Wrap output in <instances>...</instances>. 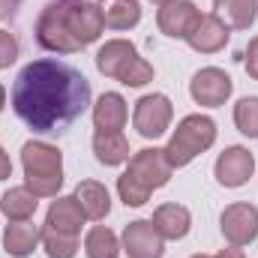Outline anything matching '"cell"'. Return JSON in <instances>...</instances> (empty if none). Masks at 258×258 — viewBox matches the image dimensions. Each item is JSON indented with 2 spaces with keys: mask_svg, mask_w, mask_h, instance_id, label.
Segmentation results:
<instances>
[{
  "mask_svg": "<svg viewBox=\"0 0 258 258\" xmlns=\"http://www.w3.org/2000/svg\"><path fill=\"white\" fill-rule=\"evenodd\" d=\"M12 111L36 135H60L90 105V81L57 57L27 63L12 84Z\"/></svg>",
  "mask_w": 258,
  "mask_h": 258,
  "instance_id": "1",
  "label": "cell"
},
{
  "mask_svg": "<svg viewBox=\"0 0 258 258\" xmlns=\"http://www.w3.org/2000/svg\"><path fill=\"white\" fill-rule=\"evenodd\" d=\"M105 30V12L93 0H54L36 18V42L54 54H75Z\"/></svg>",
  "mask_w": 258,
  "mask_h": 258,
  "instance_id": "2",
  "label": "cell"
},
{
  "mask_svg": "<svg viewBox=\"0 0 258 258\" xmlns=\"http://www.w3.org/2000/svg\"><path fill=\"white\" fill-rule=\"evenodd\" d=\"M171 165L165 159V150L159 147H144L138 153L129 156V168L117 177V195L126 207H141L147 204V198L153 189L165 186L171 180Z\"/></svg>",
  "mask_w": 258,
  "mask_h": 258,
  "instance_id": "3",
  "label": "cell"
},
{
  "mask_svg": "<svg viewBox=\"0 0 258 258\" xmlns=\"http://www.w3.org/2000/svg\"><path fill=\"white\" fill-rule=\"evenodd\" d=\"M24 186L36 198H51L63 186V156L48 141H27L21 147Z\"/></svg>",
  "mask_w": 258,
  "mask_h": 258,
  "instance_id": "4",
  "label": "cell"
},
{
  "mask_svg": "<svg viewBox=\"0 0 258 258\" xmlns=\"http://www.w3.org/2000/svg\"><path fill=\"white\" fill-rule=\"evenodd\" d=\"M96 69L126 87H144L147 81H153V66L138 54L129 39H108L96 51Z\"/></svg>",
  "mask_w": 258,
  "mask_h": 258,
  "instance_id": "5",
  "label": "cell"
},
{
  "mask_svg": "<svg viewBox=\"0 0 258 258\" xmlns=\"http://www.w3.org/2000/svg\"><path fill=\"white\" fill-rule=\"evenodd\" d=\"M213 141H216V123L204 114H186L165 144V159L171 168H183L207 147H213Z\"/></svg>",
  "mask_w": 258,
  "mask_h": 258,
  "instance_id": "6",
  "label": "cell"
},
{
  "mask_svg": "<svg viewBox=\"0 0 258 258\" xmlns=\"http://www.w3.org/2000/svg\"><path fill=\"white\" fill-rule=\"evenodd\" d=\"M171 117H174L171 99L162 96V93H147V96H141L135 102L132 123H135L141 138H159L165 129L171 126Z\"/></svg>",
  "mask_w": 258,
  "mask_h": 258,
  "instance_id": "7",
  "label": "cell"
},
{
  "mask_svg": "<svg viewBox=\"0 0 258 258\" xmlns=\"http://www.w3.org/2000/svg\"><path fill=\"white\" fill-rule=\"evenodd\" d=\"M219 228L231 246H249L258 237V207L249 201H234L222 210Z\"/></svg>",
  "mask_w": 258,
  "mask_h": 258,
  "instance_id": "8",
  "label": "cell"
},
{
  "mask_svg": "<svg viewBox=\"0 0 258 258\" xmlns=\"http://www.w3.org/2000/svg\"><path fill=\"white\" fill-rule=\"evenodd\" d=\"M231 90H234L231 75H228L225 69H216V66L198 69L192 75V81H189L192 99L198 105H204V108H219V105H225V99L231 96Z\"/></svg>",
  "mask_w": 258,
  "mask_h": 258,
  "instance_id": "9",
  "label": "cell"
},
{
  "mask_svg": "<svg viewBox=\"0 0 258 258\" xmlns=\"http://www.w3.org/2000/svg\"><path fill=\"white\" fill-rule=\"evenodd\" d=\"M252 171H255V156H252L246 147H240V144L225 147V150L219 153L216 165H213L216 180H219L222 186H228V189L243 186V183L252 177Z\"/></svg>",
  "mask_w": 258,
  "mask_h": 258,
  "instance_id": "10",
  "label": "cell"
},
{
  "mask_svg": "<svg viewBox=\"0 0 258 258\" xmlns=\"http://www.w3.org/2000/svg\"><path fill=\"white\" fill-rule=\"evenodd\" d=\"M123 252L129 258H162L165 240L150 219H135L123 228Z\"/></svg>",
  "mask_w": 258,
  "mask_h": 258,
  "instance_id": "11",
  "label": "cell"
},
{
  "mask_svg": "<svg viewBox=\"0 0 258 258\" xmlns=\"http://www.w3.org/2000/svg\"><path fill=\"white\" fill-rule=\"evenodd\" d=\"M84 219H87V216H84V210H81L78 198H75V195H63V198H57V201L48 207L42 231H51V234H60V237H75V240H78Z\"/></svg>",
  "mask_w": 258,
  "mask_h": 258,
  "instance_id": "12",
  "label": "cell"
},
{
  "mask_svg": "<svg viewBox=\"0 0 258 258\" xmlns=\"http://www.w3.org/2000/svg\"><path fill=\"white\" fill-rule=\"evenodd\" d=\"M201 21V12L192 0H174V3H165L159 12H156V24L165 36L171 39H186L195 30V24Z\"/></svg>",
  "mask_w": 258,
  "mask_h": 258,
  "instance_id": "13",
  "label": "cell"
},
{
  "mask_svg": "<svg viewBox=\"0 0 258 258\" xmlns=\"http://www.w3.org/2000/svg\"><path fill=\"white\" fill-rule=\"evenodd\" d=\"M228 27L216 18V15H201V21L195 24V30L186 36L189 48L198 54H216L228 45Z\"/></svg>",
  "mask_w": 258,
  "mask_h": 258,
  "instance_id": "14",
  "label": "cell"
},
{
  "mask_svg": "<svg viewBox=\"0 0 258 258\" xmlns=\"http://www.w3.org/2000/svg\"><path fill=\"white\" fill-rule=\"evenodd\" d=\"M153 228L162 234V240H180L189 234V225H192V216L183 204H159L153 210Z\"/></svg>",
  "mask_w": 258,
  "mask_h": 258,
  "instance_id": "15",
  "label": "cell"
},
{
  "mask_svg": "<svg viewBox=\"0 0 258 258\" xmlns=\"http://www.w3.org/2000/svg\"><path fill=\"white\" fill-rule=\"evenodd\" d=\"M126 117V99L120 93H102L93 105V126L99 132H120Z\"/></svg>",
  "mask_w": 258,
  "mask_h": 258,
  "instance_id": "16",
  "label": "cell"
},
{
  "mask_svg": "<svg viewBox=\"0 0 258 258\" xmlns=\"http://www.w3.org/2000/svg\"><path fill=\"white\" fill-rule=\"evenodd\" d=\"M213 15L231 30H249L258 15V0H213Z\"/></svg>",
  "mask_w": 258,
  "mask_h": 258,
  "instance_id": "17",
  "label": "cell"
},
{
  "mask_svg": "<svg viewBox=\"0 0 258 258\" xmlns=\"http://www.w3.org/2000/svg\"><path fill=\"white\" fill-rule=\"evenodd\" d=\"M36 243H39V228L30 219L9 222L6 231H3V246H6L9 255H15V258H27L36 249Z\"/></svg>",
  "mask_w": 258,
  "mask_h": 258,
  "instance_id": "18",
  "label": "cell"
},
{
  "mask_svg": "<svg viewBox=\"0 0 258 258\" xmlns=\"http://www.w3.org/2000/svg\"><path fill=\"white\" fill-rule=\"evenodd\" d=\"M75 198H78V204H81L87 219H105L108 210H111V195L96 180H81L75 186Z\"/></svg>",
  "mask_w": 258,
  "mask_h": 258,
  "instance_id": "19",
  "label": "cell"
},
{
  "mask_svg": "<svg viewBox=\"0 0 258 258\" xmlns=\"http://www.w3.org/2000/svg\"><path fill=\"white\" fill-rule=\"evenodd\" d=\"M93 153L102 165H120V162H129V141L123 138V132H99L96 129Z\"/></svg>",
  "mask_w": 258,
  "mask_h": 258,
  "instance_id": "20",
  "label": "cell"
},
{
  "mask_svg": "<svg viewBox=\"0 0 258 258\" xmlns=\"http://www.w3.org/2000/svg\"><path fill=\"white\" fill-rule=\"evenodd\" d=\"M36 204H39V198L30 192L27 186H12V189H6L3 198H0V210L6 213L9 222H24V219H30V216L36 213Z\"/></svg>",
  "mask_w": 258,
  "mask_h": 258,
  "instance_id": "21",
  "label": "cell"
},
{
  "mask_svg": "<svg viewBox=\"0 0 258 258\" xmlns=\"http://www.w3.org/2000/svg\"><path fill=\"white\" fill-rule=\"evenodd\" d=\"M84 252H87V258H120L117 234L105 225H93L84 237Z\"/></svg>",
  "mask_w": 258,
  "mask_h": 258,
  "instance_id": "22",
  "label": "cell"
},
{
  "mask_svg": "<svg viewBox=\"0 0 258 258\" xmlns=\"http://www.w3.org/2000/svg\"><path fill=\"white\" fill-rule=\"evenodd\" d=\"M141 21V3L138 0H111L105 9V27L111 30H129Z\"/></svg>",
  "mask_w": 258,
  "mask_h": 258,
  "instance_id": "23",
  "label": "cell"
},
{
  "mask_svg": "<svg viewBox=\"0 0 258 258\" xmlns=\"http://www.w3.org/2000/svg\"><path fill=\"white\" fill-rule=\"evenodd\" d=\"M234 126L246 138H258V96H243L234 105Z\"/></svg>",
  "mask_w": 258,
  "mask_h": 258,
  "instance_id": "24",
  "label": "cell"
},
{
  "mask_svg": "<svg viewBox=\"0 0 258 258\" xmlns=\"http://www.w3.org/2000/svg\"><path fill=\"white\" fill-rule=\"evenodd\" d=\"M39 240H42L48 258H75V252H78L75 237H60V234H51V231H39Z\"/></svg>",
  "mask_w": 258,
  "mask_h": 258,
  "instance_id": "25",
  "label": "cell"
},
{
  "mask_svg": "<svg viewBox=\"0 0 258 258\" xmlns=\"http://www.w3.org/2000/svg\"><path fill=\"white\" fill-rule=\"evenodd\" d=\"M18 57V39L9 30H0V69H9Z\"/></svg>",
  "mask_w": 258,
  "mask_h": 258,
  "instance_id": "26",
  "label": "cell"
},
{
  "mask_svg": "<svg viewBox=\"0 0 258 258\" xmlns=\"http://www.w3.org/2000/svg\"><path fill=\"white\" fill-rule=\"evenodd\" d=\"M243 66H246V75H249L252 81H258V36L255 39H249V45H246Z\"/></svg>",
  "mask_w": 258,
  "mask_h": 258,
  "instance_id": "27",
  "label": "cell"
},
{
  "mask_svg": "<svg viewBox=\"0 0 258 258\" xmlns=\"http://www.w3.org/2000/svg\"><path fill=\"white\" fill-rule=\"evenodd\" d=\"M18 6H21V0H0V21H6L9 15H15Z\"/></svg>",
  "mask_w": 258,
  "mask_h": 258,
  "instance_id": "28",
  "label": "cell"
},
{
  "mask_svg": "<svg viewBox=\"0 0 258 258\" xmlns=\"http://www.w3.org/2000/svg\"><path fill=\"white\" fill-rule=\"evenodd\" d=\"M6 177H12V162H9L6 150L0 147V180H6Z\"/></svg>",
  "mask_w": 258,
  "mask_h": 258,
  "instance_id": "29",
  "label": "cell"
},
{
  "mask_svg": "<svg viewBox=\"0 0 258 258\" xmlns=\"http://www.w3.org/2000/svg\"><path fill=\"white\" fill-rule=\"evenodd\" d=\"M213 258H246L240 252V246H231V249H222V252H216Z\"/></svg>",
  "mask_w": 258,
  "mask_h": 258,
  "instance_id": "30",
  "label": "cell"
},
{
  "mask_svg": "<svg viewBox=\"0 0 258 258\" xmlns=\"http://www.w3.org/2000/svg\"><path fill=\"white\" fill-rule=\"evenodd\" d=\"M3 105H6V87L0 84V111H3Z\"/></svg>",
  "mask_w": 258,
  "mask_h": 258,
  "instance_id": "31",
  "label": "cell"
},
{
  "mask_svg": "<svg viewBox=\"0 0 258 258\" xmlns=\"http://www.w3.org/2000/svg\"><path fill=\"white\" fill-rule=\"evenodd\" d=\"M150 3H156V6H165V3H174V0H150Z\"/></svg>",
  "mask_w": 258,
  "mask_h": 258,
  "instance_id": "32",
  "label": "cell"
},
{
  "mask_svg": "<svg viewBox=\"0 0 258 258\" xmlns=\"http://www.w3.org/2000/svg\"><path fill=\"white\" fill-rule=\"evenodd\" d=\"M192 258H210V255H204V252H198V255H192Z\"/></svg>",
  "mask_w": 258,
  "mask_h": 258,
  "instance_id": "33",
  "label": "cell"
}]
</instances>
